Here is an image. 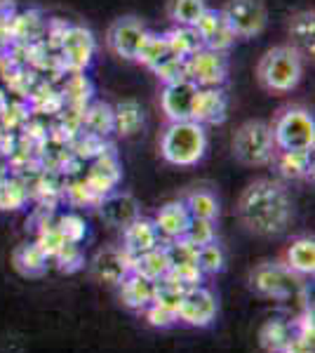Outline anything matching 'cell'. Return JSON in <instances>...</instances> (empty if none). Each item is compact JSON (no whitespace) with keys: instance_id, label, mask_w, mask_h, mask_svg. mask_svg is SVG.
I'll list each match as a JSON object with an SVG mask.
<instances>
[{"instance_id":"cell-19","label":"cell","mask_w":315,"mask_h":353,"mask_svg":"<svg viewBox=\"0 0 315 353\" xmlns=\"http://www.w3.org/2000/svg\"><path fill=\"white\" fill-rule=\"evenodd\" d=\"M160 238H167V241H176V238H184V233L191 224V214H188L184 201L167 203L158 210L156 219H153Z\"/></svg>"},{"instance_id":"cell-36","label":"cell","mask_w":315,"mask_h":353,"mask_svg":"<svg viewBox=\"0 0 315 353\" xmlns=\"http://www.w3.org/2000/svg\"><path fill=\"white\" fill-rule=\"evenodd\" d=\"M57 229L61 231V236L66 238V243L80 245L85 241V236H88V224H85V219L76 212L61 214V217L57 219Z\"/></svg>"},{"instance_id":"cell-32","label":"cell","mask_w":315,"mask_h":353,"mask_svg":"<svg viewBox=\"0 0 315 353\" xmlns=\"http://www.w3.org/2000/svg\"><path fill=\"white\" fill-rule=\"evenodd\" d=\"M294 327L285 321H268L261 330V346L268 353H278L289 341Z\"/></svg>"},{"instance_id":"cell-23","label":"cell","mask_w":315,"mask_h":353,"mask_svg":"<svg viewBox=\"0 0 315 353\" xmlns=\"http://www.w3.org/2000/svg\"><path fill=\"white\" fill-rule=\"evenodd\" d=\"M14 269L26 278H38L48 271L50 259L45 257V252L38 248L36 243H21L12 254Z\"/></svg>"},{"instance_id":"cell-11","label":"cell","mask_w":315,"mask_h":353,"mask_svg":"<svg viewBox=\"0 0 315 353\" xmlns=\"http://www.w3.org/2000/svg\"><path fill=\"white\" fill-rule=\"evenodd\" d=\"M191 28L196 31V36H198V41L203 48L216 50V52H226V50L231 48L238 38L236 33L231 31V26L226 24L221 10H210L207 8Z\"/></svg>"},{"instance_id":"cell-39","label":"cell","mask_w":315,"mask_h":353,"mask_svg":"<svg viewBox=\"0 0 315 353\" xmlns=\"http://www.w3.org/2000/svg\"><path fill=\"white\" fill-rule=\"evenodd\" d=\"M52 259L57 261L61 273H76L78 269H83V264H85L83 250H80V245L76 243H66Z\"/></svg>"},{"instance_id":"cell-26","label":"cell","mask_w":315,"mask_h":353,"mask_svg":"<svg viewBox=\"0 0 315 353\" xmlns=\"http://www.w3.org/2000/svg\"><path fill=\"white\" fill-rule=\"evenodd\" d=\"M28 203V186L17 176L0 179V212H17Z\"/></svg>"},{"instance_id":"cell-10","label":"cell","mask_w":315,"mask_h":353,"mask_svg":"<svg viewBox=\"0 0 315 353\" xmlns=\"http://www.w3.org/2000/svg\"><path fill=\"white\" fill-rule=\"evenodd\" d=\"M216 297L212 294V290L198 285L184 292V297L179 301V309H176V318L179 323L191 327H207L212 321L216 318Z\"/></svg>"},{"instance_id":"cell-25","label":"cell","mask_w":315,"mask_h":353,"mask_svg":"<svg viewBox=\"0 0 315 353\" xmlns=\"http://www.w3.org/2000/svg\"><path fill=\"white\" fill-rule=\"evenodd\" d=\"M165 36V43H167V50L172 57H179V59H188L198 48H203L191 26H174L170 28Z\"/></svg>"},{"instance_id":"cell-15","label":"cell","mask_w":315,"mask_h":353,"mask_svg":"<svg viewBox=\"0 0 315 353\" xmlns=\"http://www.w3.org/2000/svg\"><path fill=\"white\" fill-rule=\"evenodd\" d=\"M228 97L221 88H198L191 121L200 125H219L226 121Z\"/></svg>"},{"instance_id":"cell-40","label":"cell","mask_w":315,"mask_h":353,"mask_svg":"<svg viewBox=\"0 0 315 353\" xmlns=\"http://www.w3.org/2000/svg\"><path fill=\"white\" fill-rule=\"evenodd\" d=\"M313 12H301L289 21V36L303 48H313Z\"/></svg>"},{"instance_id":"cell-34","label":"cell","mask_w":315,"mask_h":353,"mask_svg":"<svg viewBox=\"0 0 315 353\" xmlns=\"http://www.w3.org/2000/svg\"><path fill=\"white\" fill-rule=\"evenodd\" d=\"M165 252L170 259V269L172 266H188V264H198V248L193 243H188L186 238H176L165 245Z\"/></svg>"},{"instance_id":"cell-28","label":"cell","mask_w":315,"mask_h":353,"mask_svg":"<svg viewBox=\"0 0 315 353\" xmlns=\"http://www.w3.org/2000/svg\"><path fill=\"white\" fill-rule=\"evenodd\" d=\"M273 161L278 163V170L287 179H303L311 174V153L303 151H278Z\"/></svg>"},{"instance_id":"cell-38","label":"cell","mask_w":315,"mask_h":353,"mask_svg":"<svg viewBox=\"0 0 315 353\" xmlns=\"http://www.w3.org/2000/svg\"><path fill=\"white\" fill-rule=\"evenodd\" d=\"M153 73L158 76V81L163 85H170V83H179L186 78V59H179V57H167L163 59L160 64L153 68Z\"/></svg>"},{"instance_id":"cell-18","label":"cell","mask_w":315,"mask_h":353,"mask_svg":"<svg viewBox=\"0 0 315 353\" xmlns=\"http://www.w3.org/2000/svg\"><path fill=\"white\" fill-rule=\"evenodd\" d=\"M61 48H64V57L68 61V66L76 68H85L92 61L94 57V38L88 28L83 26H73V28H66L64 33V41H61Z\"/></svg>"},{"instance_id":"cell-41","label":"cell","mask_w":315,"mask_h":353,"mask_svg":"<svg viewBox=\"0 0 315 353\" xmlns=\"http://www.w3.org/2000/svg\"><path fill=\"white\" fill-rule=\"evenodd\" d=\"M144 316H146L148 325L160 327V330H167V327H172V325H176V323H179V318H176V311L165 309V306H160V304H148L146 309H144Z\"/></svg>"},{"instance_id":"cell-35","label":"cell","mask_w":315,"mask_h":353,"mask_svg":"<svg viewBox=\"0 0 315 353\" xmlns=\"http://www.w3.org/2000/svg\"><path fill=\"white\" fill-rule=\"evenodd\" d=\"M36 245L45 252V257L52 259L54 254L66 245V238L61 236V231L57 229V224H50V221H45V224H40V229H38Z\"/></svg>"},{"instance_id":"cell-24","label":"cell","mask_w":315,"mask_h":353,"mask_svg":"<svg viewBox=\"0 0 315 353\" xmlns=\"http://www.w3.org/2000/svg\"><path fill=\"white\" fill-rule=\"evenodd\" d=\"M144 128V111L134 99L118 101L113 106V130L120 137H132Z\"/></svg>"},{"instance_id":"cell-37","label":"cell","mask_w":315,"mask_h":353,"mask_svg":"<svg viewBox=\"0 0 315 353\" xmlns=\"http://www.w3.org/2000/svg\"><path fill=\"white\" fill-rule=\"evenodd\" d=\"M184 238L188 243H193L196 248H203L207 243L216 241V231H214V221L212 219H196L191 217V224L184 233Z\"/></svg>"},{"instance_id":"cell-33","label":"cell","mask_w":315,"mask_h":353,"mask_svg":"<svg viewBox=\"0 0 315 353\" xmlns=\"http://www.w3.org/2000/svg\"><path fill=\"white\" fill-rule=\"evenodd\" d=\"M198 269L203 271V276H216L226 269V254L216 241L198 248Z\"/></svg>"},{"instance_id":"cell-21","label":"cell","mask_w":315,"mask_h":353,"mask_svg":"<svg viewBox=\"0 0 315 353\" xmlns=\"http://www.w3.org/2000/svg\"><path fill=\"white\" fill-rule=\"evenodd\" d=\"M170 271V259L165 252V245L148 250V252L139 254V257L132 259V273L139 278H146L151 283H160Z\"/></svg>"},{"instance_id":"cell-17","label":"cell","mask_w":315,"mask_h":353,"mask_svg":"<svg viewBox=\"0 0 315 353\" xmlns=\"http://www.w3.org/2000/svg\"><path fill=\"white\" fill-rule=\"evenodd\" d=\"M160 245V233L153 224V219L136 217L132 224L123 229V252L128 257H139V254L148 252V250Z\"/></svg>"},{"instance_id":"cell-16","label":"cell","mask_w":315,"mask_h":353,"mask_svg":"<svg viewBox=\"0 0 315 353\" xmlns=\"http://www.w3.org/2000/svg\"><path fill=\"white\" fill-rule=\"evenodd\" d=\"M118 181H120L118 156L111 149L101 151L99 156L94 158V163H92V168H90L88 176H85V184H88L99 198H104L111 191H116Z\"/></svg>"},{"instance_id":"cell-22","label":"cell","mask_w":315,"mask_h":353,"mask_svg":"<svg viewBox=\"0 0 315 353\" xmlns=\"http://www.w3.org/2000/svg\"><path fill=\"white\" fill-rule=\"evenodd\" d=\"M285 266L299 276H313L315 273V243L313 238H296L285 252Z\"/></svg>"},{"instance_id":"cell-5","label":"cell","mask_w":315,"mask_h":353,"mask_svg":"<svg viewBox=\"0 0 315 353\" xmlns=\"http://www.w3.org/2000/svg\"><path fill=\"white\" fill-rule=\"evenodd\" d=\"M271 130L278 151H313L315 121L313 113L303 109V106H289V109L280 111V116L271 125Z\"/></svg>"},{"instance_id":"cell-29","label":"cell","mask_w":315,"mask_h":353,"mask_svg":"<svg viewBox=\"0 0 315 353\" xmlns=\"http://www.w3.org/2000/svg\"><path fill=\"white\" fill-rule=\"evenodd\" d=\"M207 10V0H170L167 14L174 26H193Z\"/></svg>"},{"instance_id":"cell-43","label":"cell","mask_w":315,"mask_h":353,"mask_svg":"<svg viewBox=\"0 0 315 353\" xmlns=\"http://www.w3.org/2000/svg\"><path fill=\"white\" fill-rule=\"evenodd\" d=\"M5 176H8V165L0 161V179H5Z\"/></svg>"},{"instance_id":"cell-2","label":"cell","mask_w":315,"mask_h":353,"mask_svg":"<svg viewBox=\"0 0 315 353\" xmlns=\"http://www.w3.org/2000/svg\"><path fill=\"white\" fill-rule=\"evenodd\" d=\"M303 78V57L294 45H278L261 54L256 64V81L263 90L276 94L292 92Z\"/></svg>"},{"instance_id":"cell-6","label":"cell","mask_w":315,"mask_h":353,"mask_svg":"<svg viewBox=\"0 0 315 353\" xmlns=\"http://www.w3.org/2000/svg\"><path fill=\"white\" fill-rule=\"evenodd\" d=\"M252 290L261 297H271L278 301H292L303 294V276L289 271L285 264H261L252 271Z\"/></svg>"},{"instance_id":"cell-20","label":"cell","mask_w":315,"mask_h":353,"mask_svg":"<svg viewBox=\"0 0 315 353\" xmlns=\"http://www.w3.org/2000/svg\"><path fill=\"white\" fill-rule=\"evenodd\" d=\"M156 288H158V283H151V281H146V278H139V276H134V273H130L118 285L120 301H123V306H128L132 311H144L148 304H153Z\"/></svg>"},{"instance_id":"cell-27","label":"cell","mask_w":315,"mask_h":353,"mask_svg":"<svg viewBox=\"0 0 315 353\" xmlns=\"http://www.w3.org/2000/svg\"><path fill=\"white\" fill-rule=\"evenodd\" d=\"M167 57H170V50H167V43H165L163 33L148 31L139 45V52H136L134 61H139V64H144L146 68L153 71V68H156L163 59H167Z\"/></svg>"},{"instance_id":"cell-4","label":"cell","mask_w":315,"mask_h":353,"mask_svg":"<svg viewBox=\"0 0 315 353\" xmlns=\"http://www.w3.org/2000/svg\"><path fill=\"white\" fill-rule=\"evenodd\" d=\"M231 149L236 161L250 168H261L276 158V141H273V130L263 121H247L243 123L233 134Z\"/></svg>"},{"instance_id":"cell-8","label":"cell","mask_w":315,"mask_h":353,"mask_svg":"<svg viewBox=\"0 0 315 353\" xmlns=\"http://www.w3.org/2000/svg\"><path fill=\"white\" fill-rule=\"evenodd\" d=\"M186 78L198 88H221L228 78L226 52H216L210 48H198L186 59Z\"/></svg>"},{"instance_id":"cell-14","label":"cell","mask_w":315,"mask_h":353,"mask_svg":"<svg viewBox=\"0 0 315 353\" xmlns=\"http://www.w3.org/2000/svg\"><path fill=\"white\" fill-rule=\"evenodd\" d=\"M96 208H99L101 219L108 226H113V229H125V226L139 217V203L130 193L111 191L108 196L101 198Z\"/></svg>"},{"instance_id":"cell-30","label":"cell","mask_w":315,"mask_h":353,"mask_svg":"<svg viewBox=\"0 0 315 353\" xmlns=\"http://www.w3.org/2000/svg\"><path fill=\"white\" fill-rule=\"evenodd\" d=\"M184 205H186L188 214L196 217V219H212L214 221L216 217H219V203H216L214 193H210L205 189L188 193Z\"/></svg>"},{"instance_id":"cell-3","label":"cell","mask_w":315,"mask_h":353,"mask_svg":"<svg viewBox=\"0 0 315 353\" xmlns=\"http://www.w3.org/2000/svg\"><path fill=\"white\" fill-rule=\"evenodd\" d=\"M207 130L196 121H176L165 128L160 137V156L176 168L198 165L207 153Z\"/></svg>"},{"instance_id":"cell-12","label":"cell","mask_w":315,"mask_h":353,"mask_svg":"<svg viewBox=\"0 0 315 353\" xmlns=\"http://www.w3.org/2000/svg\"><path fill=\"white\" fill-rule=\"evenodd\" d=\"M196 94H198V85L191 83L188 78H184V81H179V83L165 85L163 94H160V106H163V113L167 116V121L170 123L191 121Z\"/></svg>"},{"instance_id":"cell-31","label":"cell","mask_w":315,"mask_h":353,"mask_svg":"<svg viewBox=\"0 0 315 353\" xmlns=\"http://www.w3.org/2000/svg\"><path fill=\"white\" fill-rule=\"evenodd\" d=\"M85 125L96 137H106L113 132V106L106 101H94L92 106L85 109Z\"/></svg>"},{"instance_id":"cell-7","label":"cell","mask_w":315,"mask_h":353,"mask_svg":"<svg viewBox=\"0 0 315 353\" xmlns=\"http://www.w3.org/2000/svg\"><path fill=\"white\" fill-rule=\"evenodd\" d=\"M226 24L238 38H254L266 28L268 12L263 0H228L221 10Z\"/></svg>"},{"instance_id":"cell-13","label":"cell","mask_w":315,"mask_h":353,"mask_svg":"<svg viewBox=\"0 0 315 353\" xmlns=\"http://www.w3.org/2000/svg\"><path fill=\"white\" fill-rule=\"evenodd\" d=\"M92 273L104 285H120L132 273V257L123 252V248H104L92 259Z\"/></svg>"},{"instance_id":"cell-9","label":"cell","mask_w":315,"mask_h":353,"mask_svg":"<svg viewBox=\"0 0 315 353\" xmlns=\"http://www.w3.org/2000/svg\"><path fill=\"white\" fill-rule=\"evenodd\" d=\"M146 26L136 17H120L113 21L106 31V48L111 50V54H116L118 59L134 61L139 45L146 36Z\"/></svg>"},{"instance_id":"cell-1","label":"cell","mask_w":315,"mask_h":353,"mask_svg":"<svg viewBox=\"0 0 315 353\" xmlns=\"http://www.w3.org/2000/svg\"><path fill=\"white\" fill-rule=\"evenodd\" d=\"M238 217L256 236H278L292 219V203L283 184L273 179H256L238 201Z\"/></svg>"},{"instance_id":"cell-42","label":"cell","mask_w":315,"mask_h":353,"mask_svg":"<svg viewBox=\"0 0 315 353\" xmlns=\"http://www.w3.org/2000/svg\"><path fill=\"white\" fill-rule=\"evenodd\" d=\"M68 198H71V203H76V205H99V201H101V198L85 184V179L68 186Z\"/></svg>"}]
</instances>
